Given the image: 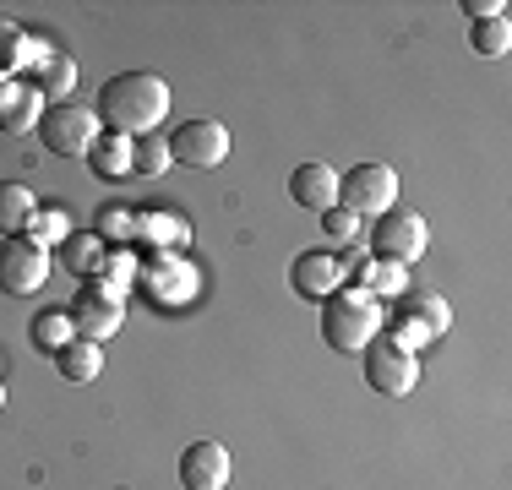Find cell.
I'll return each mask as SVG.
<instances>
[{"label":"cell","instance_id":"obj_5","mask_svg":"<svg viewBox=\"0 0 512 490\" xmlns=\"http://www.w3.org/2000/svg\"><path fill=\"white\" fill-rule=\"evenodd\" d=\"M393 196H398L393 164H355L349 175H338V207H344V213H355V218L393 213Z\"/></svg>","mask_w":512,"mask_h":490},{"label":"cell","instance_id":"obj_25","mask_svg":"<svg viewBox=\"0 0 512 490\" xmlns=\"http://www.w3.org/2000/svg\"><path fill=\"white\" fill-rule=\"evenodd\" d=\"M322 235L333 245H355L360 240V218L344 213V207H327V213H322Z\"/></svg>","mask_w":512,"mask_h":490},{"label":"cell","instance_id":"obj_8","mask_svg":"<svg viewBox=\"0 0 512 490\" xmlns=\"http://www.w3.org/2000/svg\"><path fill=\"white\" fill-rule=\"evenodd\" d=\"M44 278H50V251L33 245L28 235L0 240V289L6 294H39Z\"/></svg>","mask_w":512,"mask_h":490},{"label":"cell","instance_id":"obj_21","mask_svg":"<svg viewBox=\"0 0 512 490\" xmlns=\"http://www.w3.org/2000/svg\"><path fill=\"white\" fill-rule=\"evenodd\" d=\"M99 262H104V251H99L93 235H71L66 240V267L82 278V284H88V273H99Z\"/></svg>","mask_w":512,"mask_h":490},{"label":"cell","instance_id":"obj_30","mask_svg":"<svg viewBox=\"0 0 512 490\" xmlns=\"http://www.w3.org/2000/svg\"><path fill=\"white\" fill-rule=\"evenodd\" d=\"M0 403H6V392H0Z\"/></svg>","mask_w":512,"mask_h":490},{"label":"cell","instance_id":"obj_20","mask_svg":"<svg viewBox=\"0 0 512 490\" xmlns=\"http://www.w3.org/2000/svg\"><path fill=\"white\" fill-rule=\"evenodd\" d=\"M469 44H474V55H485V60H502L507 49H512V22H507V17L474 22V28H469Z\"/></svg>","mask_w":512,"mask_h":490},{"label":"cell","instance_id":"obj_26","mask_svg":"<svg viewBox=\"0 0 512 490\" xmlns=\"http://www.w3.org/2000/svg\"><path fill=\"white\" fill-rule=\"evenodd\" d=\"M365 284H371L376 294H404V267L398 262H371L365 267Z\"/></svg>","mask_w":512,"mask_h":490},{"label":"cell","instance_id":"obj_3","mask_svg":"<svg viewBox=\"0 0 512 490\" xmlns=\"http://www.w3.org/2000/svg\"><path fill=\"white\" fill-rule=\"evenodd\" d=\"M414 382H420V360H414L409 343H398L393 333H376L365 343V387L382 392V398H409Z\"/></svg>","mask_w":512,"mask_h":490},{"label":"cell","instance_id":"obj_1","mask_svg":"<svg viewBox=\"0 0 512 490\" xmlns=\"http://www.w3.org/2000/svg\"><path fill=\"white\" fill-rule=\"evenodd\" d=\"M169 115V82L153 71H120L99 88V126L115 137H153V126Z\"/></svg>","mask_w":512,"mask_h":490},{"label":"cell","instance_id":"obj_27","mask_svg":"<svg viewBox=\"0 0 512 490\" xmlns=\"http://www.w3.org/2000/svg\"><path fill=\"white\" fill-rule=\"evenodd\" d=\"M142 229H148L158 245H180V240H186V224H180V218H142Z\"/></svg>","mask_w":512,"mask_h":490},{"label":"cell","instance_id":"obj_31","mask_svg":"<svg viewBox=\"0 0 512 490\" xmlns=\"http://www.w3.org/2000/svg\"><path fill=\"white\" fill-rule=\"evenodd\" d=\"M0 82H6V77H0Z\"/></svg>","mask_w":512,"mask_h":490},{"label":"cell","instance_id":"obj_28","mask_svg":"<svg viewBox=\"0 0 512 490\" xmlns=\"http://www.w3.org/2000/svg\"><path fill=\"white\" fill-rule=\"evenodd\" d=\"M99 224H104V235H131V213H126V207H115V202H109L104 207V213H99Z\"/></svg>","mask_w":512,"mask_h":490},{"label":"cell","instance_id":"obj_6","mask_svg":"<svg viewBox=\"0 0 512 490\" xmlns=\"http://www.w3.org/2000/svg\"><path fill=\"white\" fill-rule=\"evenodd\" d=\"M371 245H376V262L409 267V262H420V256H425L431 235H425V218H420V213H409V207H393V213L376 218Z\"/></svg>","mask_w":512,"mask_h":490},{"label":"cell","instance_id":"obj_23","mask_svg":"<svg viewBox=\"0 0 512 490\" xmlns=\"http://www.w3.org/2000/svg\"><path fill=\"white\" fill-rule=\"evenodd\" d=\"M28 240H33V245H44V251H50V245H66V240H71L66 213H60V207H50L44 218H33V224H28Z\"/></svg>","mask_w":512,"mask_h":490},{"label":"cell","instance_id":"obj_14","mask_svg":"<svg viewBox=\"0 0 512 490\" xmlns=\"http://www.w3.org/2000/svg\"><path fill=\"white\" fill-rule=\"evenodd\" d=\"M289 284H295L300 294H311V300H327V294L344 289V262L327 251H306L295 256V267H289Z\"/></svg>","mask_w":512,"mask_h":490},{"label":"cell","instance_id":"obj_22","mask_svg":"<svg viewBox=\"0 0 512 490\" xmlns=\"http://www.w3.org/2000/svg\"><path fill=\"white\" fill-rule=\"evenodd\" d=\"M169 164H175L169 158V137H142L131 147V169H142V175H164Z\"/></svg>","mask_w":512,"mask_h":490},{"label":"cell","instance_id":"obj_19","mask_svg":"<svg viewBox=\"0 0 512 490\" xmlns=\"http://www.w3.org/2000/svg\"><path fill=\"white\" fill-rule=\"evenodd\" d=\"M28 338L39 343V349H50V354L66 349V343L77 338V333H71V311H39V316L28 322Z\"/></svg>","mask_w":512,"mask_h":490},{"label":"cell","instance_id":"obj_15","mask_svg":"<svg viewBox=\"0 0 512 490\" xmlns=\"http://www.w3.org/2000/svg\"><path fill=\"white\" fill-rule=\"evenodd\" d=\"M289 196H295L300 207H311V213L338 207V169H327V164H300L295 175H289Z\"/></svg>","mask_w":512,"mask_h":490},{"label":"cell","instance_id":"obj_29","mask_svg":"<svg viewBox=\"0 0 512 490\" xmlns=\"http://www.w3.org/2000/svg\"><path fill=\"white\" fill-rule=\"evenodd\" d=\"M463 11L474 22H491V17H507V0H463Z\"/></svg>","mask_w":512,"mask_h":490},{"label":"cell","instance_id":"obj_16","mask_svg":"<svg viewBox=\"0 0 512 490\" xmlns=\"http://www.w3.org/2000/svg\"><path fill=\"white\" fill-rule=\"evenodd\" d=\"M39 218V196L17 180H0V240L11 235H28V224Z\"/></svg>","mask_w":512,"mask_h":490},{"label":"cell","instance_id":"obj_24","mask_svg":"<svg viewBox=\"0 0 512 490\" xmlns=\"http://www.w3.org/2000/svg\"><path fill=\"white\" fill-rule=\"evenodd\" d=\"M22 49H28V33H22L17 22H0V77L22 71Z\"/></svg>","mask_w":512,"mask_h":490},{"label":"cell","instance_id":"obj_18","mask_svg":"<svg viewBox=\"0 0 512 490\" xmlns=\"http://www.w3.org/2000/svg\"><path fill=\"white\" fill-rule=\"evenodd\" d=\"M88 164L99 169L104 180H120L131 169V137H115V131L99 137V142H93V153H88Z\"/></svg>","mask_w":512,"mask_h":490},{"label":"cell","instance_id":"obj_7","mask_svg":"<svg viewBox=\"0 0 512 490\" xmlns=\"http://www.w3.org/2000/svg\"><path fill=\"white\" fill-rule=\"evenodd\" d=\"M169 158L186 169H218L229 158V131L224 120H180L169 137Z\"/></svg>","mask_w":512,"mask_h":490},{"label":"cell","instance_id":"obj_13","mask_svg":"<svg viewBox=\"0 0 512 490\" xmlns=\"http://www.w3.org/2000/svg\"><path fill=\"white\" fill-rule=\"evenodd\" d=\"M39 115H44V93L33 82H0V131L22 137V131H39Z\"/></svg>","mask_w":512,"mask_h":490},{"label":"cell","instance_id":"obj_10","mask_svg":"<svg viewBox=\"0 0 512 490\" xmlns=\"http://www.w3.org/2000/svg\"><path fill=\"white\" fill-rule=\"evenodd\" d=\"M398 316H404V338H398V343L442 338L447 327H453L447 300H442V294H431V289H404V294H398Z\"/></svg>","mask_w":512,"mask_h":490},{"label":"cell","instance_id":"obj_11","mask_svg":"<svg viewBox=\"0 0 512 490\" xmlns=\"http://www.w3.org/2000/svg\"><path fill=\"white\" fill-rule=\"evenodd\" d=\"M180 485L186 490H224L229 485V447L224 441H191L180 452Z\"/></svg>","mask_w":512,"mask_h":490},{"label":"cell","instance_id":"obj_12","mask_svg":"<svg viewBox=\"0 0 512 490\" xmlns=\"http://www.w3.org/2000/svg\"><path fill=\"white\" fill-rule=\"evenodd\" d=\"M22 71H33V88H39L44 98H60V104H66L71 82H77L71 55H60V49H50V44H33V39H28V49H22Z\"/></svg>","mask_w":512,"mask_h":490},{"label":"cell","instance_id":"obj_2","mask_svg":"<svg viewBox=\"0 0 512 490\" xmlns=\"http://www.w3.org/2000/svg\"><path fill=\"white\" fill-rule=\"evenodd\" d=\"M382 333V311H376L371 294L360 289H338L322 300V343L333 354H355Z\"/></svg>","mask_w":512,"mask_h":490},{"label":"cell","instance_id":"obj_4","mask_svg":"<svg viewBox=\"0 0 512 490\" xmlns=\"http://www.w3.org/2000/svg\"><path fill=\"white\" fill-rule=\"evenodd\" d=\"M39 137H44V147L50 153H60V158H88L93 153V142L104 137L99 131V109H88V104H50L39 115Z\"/></svg>","mask_w":512,"mask_h":490},{"label":"cell","instance_id":"obj_9","mask_svg":"<svg viewBox=\"0 0 512 490\" xmlns=\"http://www.w3.org/2000/svg\"><path fill=\"white\" fill-rule=\"evenodd\" d=\"M66 311H71V333L88 338V343H104V338L120 327V316H126V311H120V294H109L99 278H88Z\"/></svg>","mask_w":512,"mask_h":490},{"label":"cell","instance_id":"obj_17","mask_svg":"<svg viewBox=\"0 0 512 490\" xmlns=\"http://www.w3.org/2000/svg\"><path fill=\"white\" fill-rule=\"evenodd\" d=\"M55 371L66 376V382H93V376L104 371V354H99V343H88V338H71L66 349H55Z\"/></svg>","mask_w":512,"mask_h":490}]
</instances>
